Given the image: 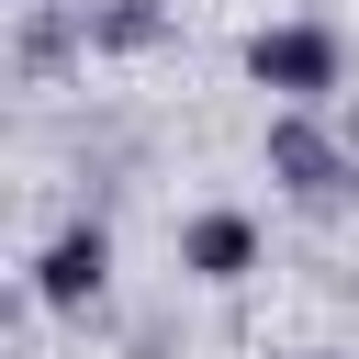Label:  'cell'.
<instances>
[{"mask_svg": "<svg viewBox=\"0 0 359 359\" xmlns=\"http://www.w3.org/2000/svg\"><path fill=\"white\" fill-rule=\"evenodd\" d=\"M269 180L303 191V202H325V191H348V146H337L314 112H280V123H269Z\"/></svg>", "mask_w": 359, "mask_h": 359, "instance_id": "7a4b0ae2", "label": "cell"}, {"mask_svg": "<svg viewBox=\"0 0 359 359\" xmlns=\"http://www.w3.org/2000/svg\"><path fill=\"white\" fill-rule=\"evenodd\" d=\"M180 269L213 280V292L247 280V269H258V213H191V224H180Z\"/></svg>", "mask_w": 359, "mask_h": 359, "instance_id": "277c9868", "label": "cell"}, {"mask_svg": "<svg viewBox=\"0 0 359 359\" xmlns=\"http://www.w3.org/2000/svg\"><path fill=\"white\" fill-rule=\"evenodd\" d=\"M101 280H112V236H101V224H67V236L34 258V303H56V314H79Z\"/></svg>", "mask_w": 359, "mask_h": 359, "instance_id": "3957f363", "label": "cell"}, {"mask_svg": "<svg viewBox=\"0 0 359 359\" xmlns=\"http://www.w3.org/2000/svg\"><path fill=\"white\" fill-rule=\"evenodd\" d=\"M247 79H258V90H280L292 112H314V101H337L348 45H337L325 22H269V34H247Z\"/></svg>", "mask_w": 359, "mask_h": 359, "instance_id": "6da1fadb", "label": "cell"}]
</instances>
